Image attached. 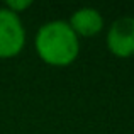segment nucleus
I'll return each mask as SVG.
<instances>
[{
  "instance_id": "obj_1",
  "label": "nucleus",
  "mask_w": 134,
  "mask_h": 134,
  "mask_svg": "<svg viewBox=\"0 0 134 134\" xmlns=\"http://www.w3.org/2000/svg\"><path fill=\"white\" fill-rule=\"evenodd\" d=\"M36 49L41 59L53 66H66L78 56V36L68 22L51 20L44 24L36 36Z\"/></svg>"
},
{
  "instance_id": "obj_2",
  "label": "nucleus",
  "mask_w": 134,
  "mask_h": 134,
  "mask_svg": "<svg viewBox=\"0 0 134 134\" xmlns=\"http://www.w3.org/2000/svg\"><path fill=\"white\" fill-rule=\"evenodd\" d=\"M26 43V31L19 15L9 9H0V58L19 54Z\"/></svg>"
},
{
  "instance_id": "obj_3",
  "label": "nucleus",
  "mask_w": 134,
  "mask_h": 134,
  "mask_svg": "<svg viewBox=\"0 0 134 134\" xmlns=\"http://www.w3.org/2000/svg\"><path fill=\"white\" fill-rule=\"evenodd\" d=\"M107 46L117 58H129L134 54V19L121 17L112 22L107 32Z\"/></svg>"
},
{
  "instance_id": "obj_4",
  "label": "nucleus",
  "mask_w": 134,
  "mask_h": 134,
  "mask_svg": "<svg viewBox=\"0 0 134 134\" xmlns=\"http://www.w3.org/2000/svg\"><path fill=\"white\" fill-rule=\"evenodd\" d=\"M70 27L73 29V32L76 36H95L102 31L104 27V19H102L100 12L92 7H83V9H78L70 19Z\"/></svg>"
},
{
  "instance_id": "obj_5",
  "label": "nucleus",
  "mask_w": 134,
  "mask_h": 134,
  "mask_svg": "<svg viewBox=\"0 0 134 134\" xmlns=\"http://www.w3.org/2000/svg\"><path fill=\"white\" fill-rule=\"evenodd\" d=\"M32 5V2H31V0H26V2H15V0H9V2H7V7L5 9H9L10 12H14V14H19L20 10H26L27 7H31Z\"/></svg>"
}]
</instances>
